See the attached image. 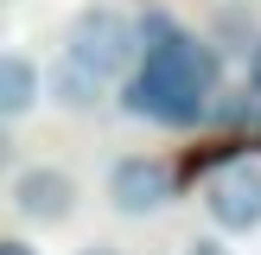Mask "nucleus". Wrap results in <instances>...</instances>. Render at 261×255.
<instances>
[{
  "label": "nucleus",
  "mask_w": 261,
  "mask_h": 255,
  "mask_svg": "<svg viewBox=\"0 0 261 255\" xmlns=\"http://www.w3.org/2000/svg\"><path fill=\"white\" fill-rule=\"evenodd\" d=\"M255 45H261V19H255V7L229 0V7L211 13V51H217V58H255Z\"/></svg>",
  "instance_id": "nucleus-8"
},
{
  "label": "nucleus",
  "mask_w": 261,
  "mask_h": 255,
  "mask_svg": "<svg viewBox=\"0 0 261 255\" xmlns=\"http://www.w3.org/2000/svg\"><path fill=\"white\" fill-rule=\"evenodd\" d=\"M64 58L76 70H89L102 89L127 83L134 64H140V32H134V19L121 7H83L70 19V32H64Z\"/></svg>",
  "instance_id": "nucleus-1"
},
{
  "label": "nucleus",
  "mask_w": 261,
  "mask_h": 255,
  "mask_svg": "<svg viewBox=\"0 0 261 255\" xmlns=\"http://www.w3.org/2000/svg\"><path fill=\"white\" fill-rule=\"evenodd\" d=\"M191 255H229V249H223V236H198V242H191Z\"/></svg>",
  "instance_id": "nucleus-10"
},
{
  "label": "nucleus",
  "mask_w": 261,
  "mask_h": 255,
  "mask_svg": "<svg viewBox=\"0 0 261 255\" xmlns=\"http://www.w3.org/2000/svg\"><path fill=\"white\" fill-rule=\"evenodd\" d=\"M0 160H7V128H0Z\"/></svg>",
  "instance_id": "nucleus-13"
},
{
  "label": "nucleus",
  "mask_w": 261,
  "mask_h": 255,
  "mask_svg": "<svg viewBox=\"0 0 261 255\" xmlns=\"http://www.w3.org/2000/svg\"><path fill=\"white\" fill-rule=\"evenodd\" d=\"M249 96H255V134H249V147H261V64H249Z\"/></svg>",
  "instance_id": "nucleus-9"
},
{
  "label": "nucleus",
  "mask_w": 261,
  "mask_h": 255,
  "mask_svg": "<svg viewBox=\"0 0 261 255\" xmlns=\"http://www.w3.org/2000/svg\"><path fill=\"white\" fill-rule=\"evenodd\" d=\"M178 198V166H166L160 153H121L109 166V204L121 217H153Z\"/></svg>",
  "instance_id": "nucleus-4"
},
{
  "label": "nucleus",
  "mask_w": 261,
  "mask_h": 255,
  "mask_svg": "<svg viewBox=\"0 0 261 255\" xmlns=\"http://www.w3.org/2000/svg\"><path fill=\"white\" fill-rule=\"evenodd\" d=\"M249 64H261V45H255V58H249Z\"/></svg>",
  "instance_id": "nucleus-14"
},
{
  "label": "nucleus",
  "mask_w": 261,
  "mask_h": 255,
  "mask_svg": "<svg viewBox=\"0 0 261 255\" xmlns=\"http://www.w3.org/2000/svg\"><path fill=\"white\" fill-rule=\"evenodd\" d=\"M76 255H121V249H109V242H89V249H76Z\"/></svg>",
  "instance_id": "nucleus-12"
},
{
  "label": "nucleus",
  "mask_w": 261,
  "mask_h": 255,
  "mask_svg": "<svg viewBox=\"0 0 261 255\" xmlns=\"http://www.w3.org/2000/svg\"><path fill=\"white\" fill-rule=\"evenodd\" d=\"M121 109L140 115V121H160V128L211 121V96H204V89L178 83V76H166V70H147V64H134V76L121 83Z\"/></svg>",
  "instance_id": "nucleus-2"
},
{
  "label": "nucleus",
  "mask_w": 261,
  "mask_h": 255,
  "mask_svg": "<svg viewBox=\"0 0 261 255\" xmlns=\"http://www.w3.org/2000/svg\"><path fill=\"white\" fill-rule=\"evenodd\" d=\"M38 102H45V70L25 51H0V128L32 115Z\"/></svg>",
  "instance_id": "nucleus-6"
},
{
  "label": "nucleus",
  "mask_w": 261,
  "mask_h": 255,
  "mask_svg": "<svg viewBox=\"0 0 261 255\" xmlns=\"http://www.w3.org/2000/svg\"><path fill=\"white\" fill-rule=\"evenodd\" d=\"M0 255H38V249H32L25 236H0Z\"/></svg>",
  "instance_id": "nucleus-11"
},
{
  "label": "nucleus",
  "mask_w": 261,
  "mask_h": 255,
  "mask_svg": "<svg viewBox=\"0 0 261 255\" xmlns=\"http://www.w3.org/2000/svg\"><path fill=\"white\" fill-rule=\"evenodd\" d=\"M45 96L58 102V109H70V115H96L102 102H109V89H102L89 70H76L70 58H58V64L45 70Z\"/></svg>",
  "instance_id": "nucleus-7"
},
{
  "label": "nucleus",
  "mask_w": 261,
  "mask_h": 255,
  "mask_svg": "<svg viewBox=\"0 0 261 255\" xmlns=\"http://www.w3.org/2000/svg\"><path fill=\"white\" fill-rule=\"evenodd\" d=\"M76 198H83V185H76V172H64V166H19V172H13V191H7V204L25 223H38V230L70 223Z\"/></svg>",
  "instance_id": "nucleus-5"
},
{
  "label": "nucleus",
  "mask_w": 261,
  "mask_h": 255,
  "mask_svg": "<svg viewBox=\"0 0 261 255\" xmlns=\"http://www.w3.org/2000/svg\"><path fill=\"white\" fill-rule=\"evenodd\" d=\"M204 211H211L217 236H249V230H261V166L255 160H223L204 178Z\"/></svg>",
  "instance_id": "nucleus-3"
}]
</instances>
